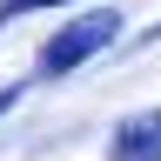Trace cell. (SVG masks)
Segmentation results:
<instances>
[{
    "instance_id": "6da1fadb",
    "label": "cell",
    "mask_w": 161,
    "mask_h": 161,
    "mask_svg": "<svg viewBox=\"0 0 161 161\" xmlns=\"http://www.w3.org/2000/svg\"><path fill=\"white\" fill-rule=\"evenodd\" d=\"M121 20L114 7H94V14H80V20H67L60 34H47V47H40V60H34V74L40 80H60V74H74L80 60H94L101 47H114L121 40Z\"/></svg>"
},
{
    "instance_id": "7a4b0ae2",
    "label": "cell",
    "mask_w": 161,
    "mask_h": 161,
    "mask_svg": "<svg viewBox=\"0 0 161 161\" xmlns=\"http://www.w3.org/2000/svg\"><path fill=\"white\" fill-rule=\"evenodd\" d=\"M108 161H161V108L121 114L108 134Z\"/></svg>"
},
{
    "instance_id": "277c9868",
    "label": "cell",
    "mask_w": 161,
    "mask_h": 161,
    "mask_svg": "<svg viewBox=\"0 0 161 161\" xmlns=\"http://www.w3.org/2000/svg\"><path fill=\"white\" fill-rule=\"evenodd\" d=\"M14 101H20V87H7V94H0V114H7V108H14Z\"/></svg>"
},
{
    "instance_id": "3957f363",
    "label": "cell",
    "mask_w": 161,
    "mask_h": 161,
    "mask_svg": "<svg viewBox=\"0 0 161 161\" xmlns=\"http://www.w3.org/2000/svg\"><path fill=\"white\" fill-rule=\"evenodd\" d=\"M40 7H67V0H0V27L20 20V14H40Z\"/></svg>"
}]
</instances>
